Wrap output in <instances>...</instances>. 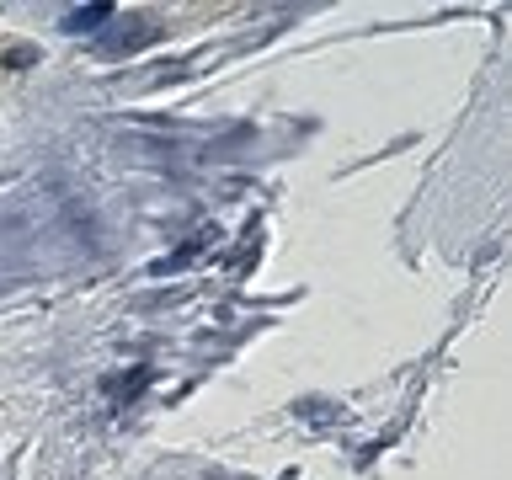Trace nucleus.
Instances as JSON below:
<instances>
[{
  "label": "nucleus",
  "instance_id": "obj_1",
  "mask_svg": "<svg viewBox=\"0 0 512 480\" xmlns=\"http://www.w3.org/2000/svg\"><path fill=\"white\" fill-rule=\"evenodd\" d=\"M102 16H112V6H86V11H75L64 27H70V32H91V27H102Z\"/></svg>",
  "mask_w": 512,
  "mask_h": 480
}]
</instances>
